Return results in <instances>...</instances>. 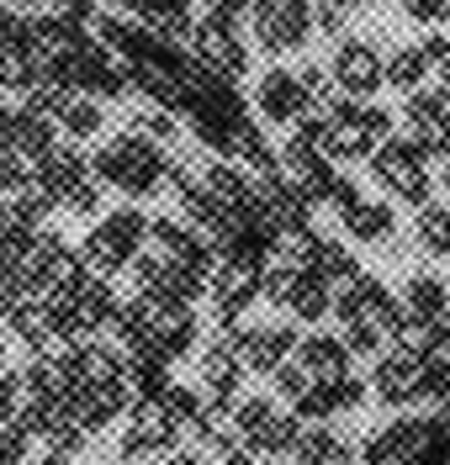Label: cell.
<instances>
[{"instance_id":"obj_1","label":"cell","mask_w":450,"mask_h":465,"mask_svg":"<svg viewBox=\"0 0 450 465\" xmlns=\"http://www.w3.org/2000/svg\"><path fill=\"white\" fill-rule=\"evenodd\" d=\"M165 170H170L165 143H154L149 133H138V127L112 133L106 143L90 153V174L101 185L122 191V196H149V191H159L165 185Z\"/></svg>"},{"instance_id":"obj_2","label":"cell","mask_w":450,"mask_h":465,"mask_svg":"<svg viewBox=\"0 0 450 465\" xmlns=\"http://www.w3.org/2000/svg\"><path fill=\"white\" fill-rule=\"evenodd\" d=\"M144 238H149V217L133 212V206H117V212H106V217L85 232L80 254H85V264L95 275H112V270H127V260L144 249Z\"/></svg>"},{"instance_id":"obj_3","label":"cell","mask_w":450,"mask_h":465,"mask_svg":"<svg viewBox=\"0 0 450 465\" xmlns=\"http://www.w3.org/2000/svg\"><path fill=\"white\" fill-rule=\"evenodd\" d=\"M371 170H376V180L387 185L397 202H408V206H424L429 191H435V170L424 164L419 143H414L408 133H403V138H382L376 153H371Z\"/></svg>"},{"instance_id":"obj_4","label":"cell","mask_w":450,"mask_h":465,"mask_svg":"<svg viewBox=\"0 0 450 465\" xmlns=\"http://www.w3.org/2000/svg\"><path fill=\"white\" fill-rule=\"evenodd\" d=\"M249 22L265 54H292L313 37V0H260L249 5Z\"/></svg>"},{"instance_id":"obj_5","label":"cell","mask_w":450,"mask_h":465,"mask_svg":"<svg viewBox=\"0 0 450 465\" xmlns=\"http://www.w3.org/2000/svg\"><path fill=\"white\" fill-rule=\"evenodd\" d=\"M234 429H239V439L249 444V455H286L292 439H297V429H302V418L270 407L265 397H249V402H239V412H234Z\"/></svg>"},{"instance_id":"obj_6","label":"cell","mask_w":450,"mask_h":465,"mask_svg":"<svg viewBox=\"0 0 450 465\" xmlns=\"http://www.w3.org/2000/svg\"><path fill=\"white\" fill-rule=\"evenodd\" d=\"M191 58H202L207 69L228 74V80H239L244 69H249V48L239 43V22L212 16V11H207V22H196V27H191Z\"/></svg>"},{"instance_id":"obj_7","label":"cell","mask_w":450,"mask_h":465,"mask_svg":"<svg viewBox=\"0 0 450 465\" xmlns=\"http://www.w3.org/2000/svg\"><path fill=\"white\" fill-rule=\"evenodd\" d=\"M127 434H122V455H170L175 450L180 429L170 423V412L159 407V397L154 402H127Z\"/></svg>"},{"instance_id":"obj_8","label":"cell","mask_w":450,"mask_h":465,"mask_svg":"<svg viewBox=\"0 0 450 465\" xmlns=\"http://www.w3.org/2000/svg\"><path fill=\"white\" fill-rule=\"evenodd\" d=\"M329 74L339 90H350V95H371V90L382 85V54H376V43H365V37H339V48L329 58Z\"/></svg>"},{"instance_id":"obj_9","label":"cell","mask_w":450,"mask_h":465,"mask_svg":"<svg viewBox=\"0 0 450 465\" xmlns=\"http://www.w3.org/2000/svg\"><path fill=\"white\" fill-rule=\"evenodd\" d=\"M239 360L244 371H255V376H270L281 360H292L297 354V328H286V322H260V328H239Z\"/></svg>"},{"instance_id":"obj_10","label":"cell","mask_w":450,"mask_h":465,"mask_svg":"<svg viewBox=\"0 0 450 465\" xmlns=\"http://www.w3.org/2000/svg\"><path fill=\"white\" fill-rule=\"evenodd\" d=\"M371 391H376L387 407L424 402V397H419V354H408L403 344L392 349V354H382V360H376V371H371Z\"/></svg>"},{"instance_id":"obj_11","label":"cell","mask_w":450,"mask_h":465,"mask_svg":"<svg viewBox=\"0 0 450 465\" xmlns=\"http://www.w3.org/2000/svg\"><path fill=\"white\" fill-rule=\"evenodd\" d=\"M255 106H260V116H270V122H297L302 112H313L297 69H265L260 85H255Z\"/></svg>"},{"instance_id":"obj_12","label":"cell","mask_w":450,"mask_h":465,"mask_svg":"<svg viewBox=\"0 0 450 465\" xmlns=\"http://www.w3.org/2000/svg\"><path fill=\"white\" fill-rule=\"evenodd\" d=\"M286 312L297 322H318L329 318L334 307V281L324 270H313V264H292V286H286V302H281Z\"/></svg>"},{"instance_id":"obj_13","label":"cell","mask_w":450,"mask_h":465,"mask_svg":"<svg viewBox=\"0 0 450 465\" xmlns=\"http://www.w3.org/2000/svg\"><path fill=\"white\" fill-rule=\"evenodd\" d=\"M85 174H90V159L75 143H54L48 153H37V159H32V180H37L43 191H54V196L75 191Z\"/></svg>"},{"instance_id":"obj_14","label":"cell","mask_w":450,"mask_h":465,"mask_svg":"<svg viewBox=\"0 0 450 465\" xmlns=\"http://www.w3.org/2000/svg\"><path fill=\"white\" fill-rule=\"evenodd\" d=\"M32 37H37V54H85L95 43L90 22H75L69 11H43L32 16Z\"/></svg>"},{"instance_id":"obj_15","label":"cell","mask_w":450,"mask_h":465,"mask_svg":"<svg viewBox=\"0 0 450 465\" xmlns=\"http://www.w3.org/2000/svg\"><path fill=\"white\" fill-rule=\"evenodd\" d=\"M239 381H244L239 349L217 333V339L207 344V354H202V391L217 397V402H234V397H239Z\"/></svg>"},{"instance_id":"obj_16","label":"cell","mask_w":450,"mask_h":465,"mask_svg":"<svg viewBox=\"0 0 450 465\" xmlns=\"http://www.w3.org/2000/svg\"><path fill=\"white\" fill-rule=\"evenodd\" d=\"M450 122V90L445 85H419L403 95V127L408 138H429V133H445Z\"/></svg>"},{"instance_id":"obj_17","label":"cell","mask_w":450,"mask_h":465,"mask_svg":"<svg viewBox=\"0 0 450 465\" xmlns=\"http://www.w3.org/2000/svg\"><path fill=\"white\" fill-rule=\"evenodd\" d=\"M424 450V418H403V423H387L376 439H365L360 460L365 465H387V460H419Z\"/></svg>"},{"instance_id":"obj_18","label":"cell","mask_w":450,"mask_h":465,"mask_svg":"<svg viewBox=\"0 0 450 465\" xmlns=\"http://www.w3.org/2000/svg\"><path fill=\"white\" fill-rule=\"evenodd\" d=\"M392 291L382 286V281H376V275H350V281H339V291H334V318L339 322H355V318H376V312H382V302H387Z\"/></svg>"},{"instance_id":"obj_19","label":"cell","mask_w":450,"mask_h":465,"mask_svg":"<svg viewBox=\"0 0 450 465\" xmlns=\"http://www.w3.org/2000/svg\"><path fill=\"white\" fill-rule=\"evenodd\" d=\"M297 360L313 381H334L350 371V344L339 333H313V339H297Z\"/></svg>"},{"instance_id":"obj_20","label":"cell","mask_w":450,"mask_h":465,"mask_svg":"<svg viewBox=\"0 0 450 465\" xmlns=\"http://www.w3.org/2000/svg\"><path fill=\"white\" fill-rule=\"evenodd\" d=\"M339 223H345V232L355 238V243H387L392 228H397V212H392L387 202H350L345 212H339Z\"/></svg>"},{"instance_id":"obj_21","label":"cell","mask_w":450,"mask_h":465,"mask_svg":"<svg viewBox=\"0 0 450 465\" xmlns=\"http://www.w3.org/2000/svg\"><path fill=\"white\" fill-rule=\"evenodd\" d=\"M435 69H429V58H424L419 43H397L387 58H382V85H392L397 95H408V90H419Z\"/></svg>"},{"instance_id":"obj_22","label":"cell","mask_w":450,"mask_h":465,"mask_svg":"<svg viewBox=\"0 0 450 465\" xmlns=\"http://www.w3.org/2000/svg\"><path fill=\"white\" fill-rule=\"evenodd\" d=\"M286 455H292V460H302V465H324V460H350V444L334 434L329 423H302Z\"/></svg>"},{"instance_id":"obj_23","label":"cell","mask_w":450,"mask_h":465,"mask_svg":"<svg viewBox=\"0 0 450 465\" xmlns=\"http://www.w3.org/2000/svg\"><path fill=\"white\" fill-rule=\"evenodd\" d=\"M196 180L207 185L217 202H228V206H239L244 196H249V174H244V164L234 159V153H217V159H207V164L196 170Z\"/></svg>"},{"instance_id":"obj_24","label":"cell","mask_w":450,"mask_h":465,"mask_svg":"<svg viewBox=\"0 0 450 465\" xmlns=\"http://www.w3.org/2000/svg\"><path fill=\"white\" fill-rule=\"evenodd\" d=\"M75 302H80V312H85L90 333L112 328V322H117V312H122V296H117L112 286H106V275H95V270H90L85 281H80V291H75Z\"/></svg>"},{"instance_id":"obj_25","label":"cell","mask_w":450,"mask_h":465,"mask_svg":"<svg viewBox=\"0 0 450 465\" xmlns=\"http://www.w3.org/2000/svg\"><path fill=\"white\" fill-rule=\"evenodd\" d=\"M127 391H133V402H154L165 386H170V360H159V354H127Z\"/></svg>"},{"instance_id":"obj_26","label":"cell","mask_w":450,"mask_h":465,"mask_svg":"<svg viewBox=\"0 0 450 465\" xmlns=\"http://www.w3.org/2000/svg\"><path fill=\"white\" fill-rule=\"evenodd\" d=\"M403 307H408V318H419V322H435L440 312L450 307V291L440 275H414L408 286H403Z\"/></svg>"},{"instance_id":"obj_27","label":"cell","mask_w":450,"mask_h":465,"mask_svg":"<svg viewBox=\"0 0 450 465\" xmlns=\"http://www.w3.org/2000/svg\"><path fill=\"white\" fill-rule=\"evenodd\" d=\"M59 127L75 138V143H85V138H101V127H106V116H101V101L85 95V90H75V101L59 112Z\"/></svg>"},{"instance_id":"obj_28","label":"cell","mask_w":450,"mask_h":465,"mask_svg":"<svg viewBox=\"0 0 450 465\" xmlns=\"http://www.w3.org/2000/svg\"><path fill=\"white\" fill-rule=\"evenodd\" d=\"M414 238H419V249L429 254V260H450V212L435 202H424L419 212V228H414Z\"/></svg>"},{"instance_id":"obj_29","label":"cell","mask_w":450,"mask_h":465,"mask_svg":"<svg viewBox=\"0 0 450 465\" xmlns=\"http://www.w3.org/2000/svg\"><path fill=\"white\" fill-rule=\"evenodd\" d=\"M54 116H37V112H16V127H11V148L16 153H27V159H37V153H48L54 148V127H48Z\"/></svg>"},{"instance_id":"obj_30","label":"cell","mask_w":450,"mask_h":465,"mask_svg":"<svg viewBox=\"0 0 450 465\" xmlns=\"http://www.w3.org/2000/svg\"><path fill=\"white\" fill-rule=\"evenodd\" d=\"M159 407L170 412V423H175L180 434L202 418V407H207V391H196V386H180V381H170L165 391H159Z\"/></svg>"},{"instance_id":"obj_31","label":"cell","mask_w":450,"mask_h":465,"mask_svg":"<svg viewBox=\"0 0 450 465\" xmlns=\"http://www.w3.org/2000/svg\"><path fill=\"white\" fill-rule=\"evenodd\" d=\"M307 264H313V270H324L334 286H339V281H350V275L360 270L355 254H350L339 238H318V232H313V260H307Z\"/></svg>"},{"instance_id":"obj_32","label":"cell","mask_w":450,"mask_h":465,"mask_svg":"<svg viewBox=\"0 0 450 465\" xmlns=\"http://www.w3.org/2000/svg\"><path fill=\"white\" fill-rule=\"evenodd\" d=\"M11 202H16V217H22L27 228H43V223H48V212H59V196H54V191H43L37 180L22 185V191H11Z\"/></svg>"},{"instance_id":"obj_33","label":"cell","mask_w":450,"mask_h":465,"mask_svg":"<svg viewBox=\"0 0 450 465\" xmlns=\"http://www.w3.org/2000/svg\"><path fill=\"white\" fill-rule=\"evenodd\" d=\"M37 37H32V16H22L16 5H0V54H32Z\"/></svg>"},{"instance_id":"obj_34","label":"cell","mask_w":450,"mask_h":465,"mask_svg":"<svg viewBox=\"0 0 450 465\" xmlns=\"http://www.w3.org/2000/svg\"><path fill=\"white\" fill-rule=\"evenodd\" d=\"M270 386H275V397H281V402H297L302 391L313 386V376H307V365L292 354V360H281V365L270 371Z\"/></svg>"},{"instance_id":"obj_35","label":"cell","mask_w":450,"mask_h":465,"mask_svg":"<svg viewBox=\"0 0 450 465\" xmlns=\"http://www.w3.org/2000/svg\"><path fill=\"white\" fill-rule=\"evenodd\" d=\"M127 127H138V133H149L154 143H175L180 138V122H175V112H170V106H154V112H138L133 116V122H127Z\"/></svg>"},{"instance_id":"obj_36","label":"cell","mask_w":450,"mask_h":465,"mask_svg":"<svg viewBox=\"0 0 450 465\" xmlns=\"http://www.w3.org/2000/svg\"><path fill=\"white\" fill-rule=\"evenodd\" d=\"M59 212H69V217H95V212H101V180H95V174H85L75 191H64Z\"/></svg>"},{"instance_id":"obj_37","label":"cell","mask_w":450,"mask_h":465,"mask_svg":"<svg viewBox=\"0 0 450 465\" xmlns=\"http://www.w3.org/2000/svg\"><path fill=\"white\" fill-rule=\"evenodd\" d=\"M345 344H350V354H376V349L387 344V333L376 328L371 318H355V322H345V333H339Z\"/></svg>"},{"instance_id":"obj_38","label":"cell","mask_w":450,"mask_h":465,"mask_svg":"<svg viewBox=\"0 0 450 465\" xmlns=\"http://www.w3.org/2000/svg\"><path fill=\"white\" fill-rule=\"evenodd\" d=\"M419 48H424V58H429V69H440V58H445L450 37H440V32H429V37H419Z\"/></svg>"},{"instance_id":"obj_39","label":"cell","mask_w":450,"mask_h":465,"mask_svg":"<svg viewBox=\"0 0 450 465\" xmlns=\"http://www.w3.org/2000/svg\"><path fill=\"white\" fill-rule=\"evenodd\" d=\"M16 223H22V217H16V202H11V191H5V196H0V232L16 228Z\"/></svg>"},{"instance_id":"obj_40","label":"cell","mask_w":450,"mask_h":465,"mask_svg":"<svg viewBox=\"0 0 450 465\" xmlns=\"http://www.w3.org/2000/svg\"><path fill=\"white\" fill-rule=\"evenodd\" d=\"M440 85L450 90V48H445V58H440Z\"/></svg>"},{"instance_id":"obj_41","label":"cell","mask_w":450,"mask_h":465,"mask_svg":"<svg viewBox=\"0 0 450 465\" xmlns=\"http://www.w3.org/2000/svg\"><path fill=\"white\" fill-rule=\"evenodd\" d=\"M440 185H445V191H450V153H445V159H440Z\"/></svg>"},{"instance_id":"obj_42","label":"cell","mask_w":450,"mask_h":465,"mask_svg":"<svg viewBox=\"0 0 450 465\" xmlns=\"http://www.w3.org/2000/svg\"><path fill=\"white\" fill-rule=\"evenodd\" d=\"M5 354H11V349H5V339H0V371H5Z\"/></svg>"},{"instance_id":"obj_43","label":"cell","mask_w":450,"mask_h":465,"mask_svg":"<svg viewBox=\"0 0 450 465\" xmlns=\"http://www.w3.org/2000/svg\"><path fill=\"white\" fill-rule=\"evenodd\" d=\"M11 5H32V0H11Z\"/></svg>"}]
</instances>
